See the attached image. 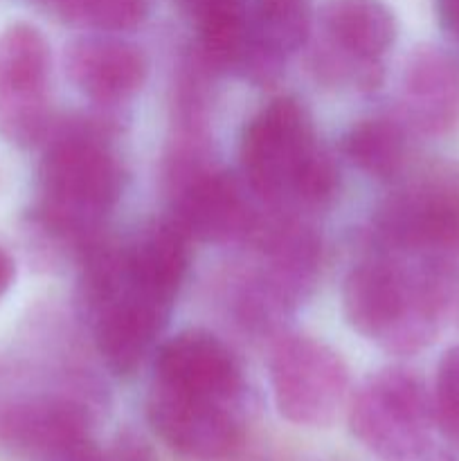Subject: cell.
<instances>
[{
    "label": "cell",
    "instance_id": "3",
    "mask_svg": "<svg viewBox=\"0 0 459 461\" xmlns=\"http://www.w3.org/2000/svg\"><path fill=\"white\" fill-rule=\"evenodd\" d=\"M349 426L356 439L378 457L417 459L428 450L435 426L432 396L412 369H381L356 392Z\"/></svg>",
    "mask_w": 459,
    "mask_h": 461
},
{
    "label": "cell",
    "instance_id": "22",
    "mask_svg": "<svg viewBox=\"0 0 459 461\" xmlns=\"http://www.w3.org/2000/svg\"><path fill=\"white\" fill-rule=\"evenodd\" d=\"M102 461H156L153 459L151 450L144 444L138 441H122L120 446L111 450L108 455H104Z\"/></svg>",
    "mask_w": 459,
    "mask_h": 461
},
{
    "label": "cell",
    "instance_id": "24",
    "mask_svg": "<svg viewBox=\"0 0 459 461\" xmlns=\"http://www.w3.org/2000/svg\"><path fill=\"white\" fill-rule=\"evenodd\" d=\"M14 277H16V264L9 257V252L0 246V297L12 288Z\"/></svg>",
    "mask_w": 459,
    "mask_h": 461
},
{
    "label": "cell",
    "instance_id": "18",
    "mask_svg": "<svg viewBox=\"0 0 459 461\" xmlns=\"http://www.w3.org/2000/svg\"><path fill=\"white\" fill-rule=\"evenodd\" d=\"M342 151L360 171L378 180H390L403 167L405 131L390 117L363 120L345 135Z\"/></svg>",
    "mask_w": 459,
    "mask_h": 461
},
{
    "label": "cell",
    "instance_id": "2",
    "mask_svg": "<svg viewBox=\"0 0 459 461\" xmlns=\"http://www.w3.org/2000/svg\"><path fill=\"white\" fill-rule=\"evenodd\" d=\"M40 219L54 232L84 237L122 194L115 158L86 135H63L45 151L39 171Z\"/></svg>",
    "mask_w": 459,
    "mask_h": 461
},
{
    "label": "cell",
    "instance_id": "25",
    "mask_svg": "<svg viewBox=\"0 0 459 461\" xmlns=\"http://www.w3.org/2000/svg\"><path fill=\"white\" fill-rule=\"evenodd\" d=\"M104 453H99L97 446L93 444V441H84L81 446H76L75 450H70L68 455H63V457L54 459V461H102Z\"/></svg>",
    "mask_w": 459,
    "mask_h": 461
},
{
    "label": "cell",
    "instance_id": "1",
    "mask_svg": "<svg viewBox=\"0 0 459 461\" xmlns=\"http://www.w3.org/2000/svg\"><path fill=\"white\" fill-rule=\"evenodd\" d=\"M453 284L441 259L412 270L382 257L346 275L342 309L360 336L396 354H414L435 340L441 318L457 300Z\"/></svg>",
    "mask_w": 459,
    "mask_h": 461
},
{
    "label": "cell",
    "instance_id": "7",
    "mask_svg": "<svg viewBox=\"0 0 459 461\" xmlns=\"http://www.w3.org/2000/svg\"><path fill=\"white\" fill-rule=\"evenodd\" d=\"M50 45L30 23L0 34V133L30 147L48 131Z\"/></svg>",
    "mask_w": 459,
    "mask_h": 461
},
{
    "label": "cell",
    "instance_id": "9",
    "mask_svg": "<svg viewBox=\"0 0 459 461\" xmlns=\"http://www.w3.org/2000/svg\"><path fill=\"white\" fill-rule=\"evenodd\" d=\"M320 18L333 50L322 59L324 70L374 88L381 81L378 59L394 45L399 32L394 12L382 0H328Z\"/></svg>",
    "mask_w": 459,
    "mask_h": 461
},
{
    "label": "cell",
    "instance_id": "15",
    "mask_svg": "<svg viewBox=\"0 0 459 461\" xmlns=\"http://www.w3.org/2000/svg\"><path fill=\"white\" fill-rule=\"evenodd\" d=\"M189 239L176 223L148 230L122 252V284L140 300L169 313L189 266Z\"/></svg>",
    "mask_w": 459,
    "mask_h": 461
},
{
    "label": "cell",
    "instance_id": "17",
    "mask_svg": "<svg viewBox=\"0 0 459 461\" xmlns=\"http://www.w3.org/2000/svg\"><path fill=\"white\" fill-rule=\"evenodd\" d=\"M310 23V0H252V50L243 66L256 75H273L284 57L304 48Z\"/></svg>",
    "mask_w": 459,
    "mask_h": 461
},
{
    "label": "cell",
    "instance_id": "14",
    "mask_svg": "<svg viewBox=\"0 0 459 461\" xmlns=\"http://www.w3.org/2000/svg\"><path fill=\"white\" fill-rule=\"evenodd\" d=\"M174 223L187 239L225 243L250 232L255 214L238 180L223 171H212L189 180L176 205Z\"/></svg>",
    "mask_w": 459,
    "mask_h": 461
},
{
    "label": "cell",
    "instance_id": "11",
    "mask_svg": "<svg viewBox=\"0 0 459 461\" xmlns=\"http://www.w3.org/2000/svg\"><path fill=\"white\" fill-rule=\"evenodd\" d=\"M156 381L176 390L234 403L243 387L241 369L228 347L201 329L178 333L160 347Z\"/></svg>",
    "mask_w": 459,
    "mask_h": 461
},
{
    "label": "cell",
    "instance_id": "12",
    "mask_svg": "<svg viewBox=\"0 0 459 461\" xmlns=\"http://www.w3.org/2000/svg\"><path fill=\"white\" fill-rule=\"evenodd\" d=\"M90 417L84 405L68 399H34L0 414V439L12 450L50 461L88 441Z\"/></svg>",
    "mask_w": 459,
    "mask_h": 461
},
{
    "label": "cell",
    "instance_id": "20",
    "mask_svg": "<svg viewBox=\"0 0 459 461\" xmlns=\"http://www.w3.org/2000/svg\"><path fill=\"white\" fill-rule=\"evenodd\" d=\"M432 410L435 426L459 448V345L450 347L436 365Z\"/></svg>",
    "mask_w": 459,
    "mask_h": 461
},
{
    "label": "cell",
    "instance_id": "19",
    "mask_svg": "<svg viewBox=\"0 0 459 461\" xmlns=\"http://www.w3.org/2000/svg\"><path fill=\"white\" fill-rule=\"evenodd\" d=\"M68 18L88 23L97 30H130L147 14V0H58Z\"/></svg>",
    "mask_w": 459,
    "mask_h": 461
},
{
    "label": "cell",
    "instance_id": "23",
    "mask_svg": "<svg viewBox=\"0 0 459 461\" xmlns=\"http://www.w3.org/2000/svg\"><path fill=\"white\" fill-rule=\"evenodd\" d=\"M436 18L441 30L459 41V0H436Z\"/></svg>",
    "mask_w": 459,
    "mask_h": 461
},
{
    "label": "cell",
    "instance_id": "8",
    "mask_svg": "<svg viewBox=\"0 0 459 461\" xmlns=\"http://www.w3.org/2000/svg\"><path fill=\"white\" fill-rule=\"evenodd\" d=\"M147 419L174 453L189 459L223 457L241 439L234 401L192 394L160 381L148 392Z\"/></svg>",
    "mask_w": 459,
    "mask_h": 461
},
{
    "label": "cell",
    "instance_id": "5",
    "mask_svg": "<svg viewBox=\"0 0 459 461\" xmlns=\"http://www.w3.org/2000/svg\"><path fill=\"white\" fill-rule=\"evenodd\" d=\"M318 149L313 124L297 99L270 102L252 117L241 142L243 171L252 192L274 205L292 201L297 178Z\"/></svg>",
    "mask_w": 459,
    "mask_h": 461
},
{
    "label": "cell",
    "instance_id": "4",
    "mask_svg": "<svg viewBox=\"0 0 459 461\" xmlns=\"http://www.w3.org/2000/svg\"><path fill=\"white\" fill-rule=\"evenodd\" d=\"M274 405L286 421L304 428L331 426L349 392V372L324 342L284 338L270 358Z\"/></svg>",
    "mask_w": 459,
    "mask_h": 461
},
{
    "label": "cell",
    "instance_id": "21",
    "mask_svg": "<svg viewBox=\"0 0 459 461\" xmlns=\"http://www.w3.org/2000/svg\"><path fill=\"white\" fill-rule=\"evenodd\" d=\"M338 192V167L322 149L309 158L295 183L292 201L309 207H322Z\"/></svg>",
    "mask_w": 459,
    "mask_h": 461
},
{
    "label": "cell",
    "instance_id": "16",
    "mask_svg": "<svg viewBox=\"0 0 459 461\" xmlns=\"http://www.w3.org/2000/svg\"><path fill=\"white\" fill-rule=\"evenodd\" d=\"M405 97L414 124L444 133L459 122V57L439 48H418L405 68Z\"/></svg>",
    "mask_w": 459,
    "mask_h": 461
},
{
    "label": "cell",
    "instance_id": "13",
    "mask_svg": "<svg viewBox=\"0 0 459 461\" xmlns=\"http://www.w3.org/2000/svg\"><path fill=\"white\" fill-rule=\"evenodd\" d=\"M66 72L79 93L97 104H117L138 93L148 63L140 48L112 36H86L66 52Z\"/></svg>",
    "mask_w": 459,
    "mask_h": 461
},
{
    "label": "cell",
    "instance_id": "10",
    "mask_svg": "<svg viewBox=\"0 0 459 461\" xmlns=\"http://www.w3.org/2000/svg\"><path fill=\"white\" fill-rule=\"evenodd\" d=\"M94 342L99 356L112 374L130 376L142 365L169 313L133 295L122 284V266L111 286L94 300Z\"/></svg>",
    "mask_w": 459,
    "mask_h": 461
},
{
    "label": "cell",
    "instance_id": "6",
    "mask_svg": "<svg viewBox=\"0 0 459 461\" xmlns=\"http://www.w3.org/2000/svg\"><path fill=\"white\" fill-rule=\"evenodd\" d=\"M378 228L396 250L430 259L459 255V167H441L396 192L381 210Z\"/></svg>",
    "mask_w": 459,
    "mask_h": 461
}]
</instances>
